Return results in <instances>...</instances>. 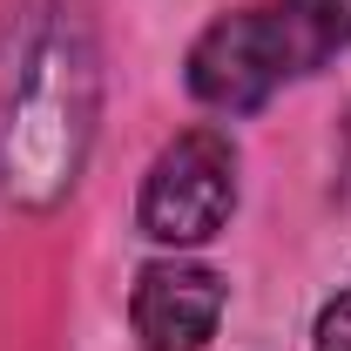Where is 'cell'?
<instances>
[{
  "mask_svg": "<svg viewBox=\"0 0 351 351\" xmlns=\"http://www.w3.org/2000/svg\"><path fill=\"white\" fill-rule=\"evenodd\" d=\"M129 324L142 351H203L223 324V277L210 263H149L135 277L129 298Z\"/></svg>",
  "mask_w": 351,
  "mask_h": 351,
  "instance_id": "obj_4",
  "label": "cell"
},
{
  "mask_svg": "<svg viewBox=\"0 0 351 351\" xmlns=\"http://www.w3.org/2000/svg\"><path fill=\"white\" fill-rule=\"evenodd\" d=\"M317 351H351V291H338L331 304L317 311V338H311Z\"/></svg>",
  "mask_w": 351,
  "mask_h": 351,
  "instance_id": "obj_6",
  "label": "cell"
},
{
  "mask_svg": "<svg viewBox=\"0 0 351 351\" xmlns=\"http://www.w3.org/2000/svg\"><path fill=\"white\" fill-rule=\"evenodd\" d=\"M101 115V61L75 14L47 7L14 41L0 75V196L21 210H54L82 182Z\"/></svg>",
  "mask_w": 351,
  "mask_h": 351,
  "instance_id": "obj_1",
  "label": "cell"
},
{
  "mask_svg": "<svg viewBox=\"0 0 351 351\" xmlns=\"http://www.w3.org/2000/svg\"><path fill=\"white\" fill-rule=\"evenodd\" d=\"M291 75H298V61H291V47L277 34L270 7H237V14L210 21L196 34V47H189V95L223 108V115L263 108Z\"/></svg>",
  "mask_w": 351,
  "mask_h": 351,
  "instance_id": "obj_3",
  "label": "cell"
},
{
  "mask_svg": "<svg viewBox=\"0 0 351 351\" xmlns=\"http://www.w3.org/2000/svg\"><path fill=\"white\" fill-rule=\"evenodd\" d=\"M237 210V142L223 129H182L149 162L135 223L156 243H210Z\"/></svg>",
  "mask_w": 351,
  "mask_h": 351,
  "instance_id": "obj_2",
  "label": "cell"
},
{
  "mask_svg": "<svg viewBox=\"0 0 351 351\" xmlns=\"http://www.w3.org/2000/svg\"><path fill=\"white\" fill-rule=\"evenodd\" d=\"M263 7H270L277 34L291 47L298 75H311L324 54L351 47V0H263Z\"/></svg>",
  "mask_w": 351,
  "mask_h": 351,
  "instance_id": "obj_5",
  "label": "cell"
}]
</instances>
